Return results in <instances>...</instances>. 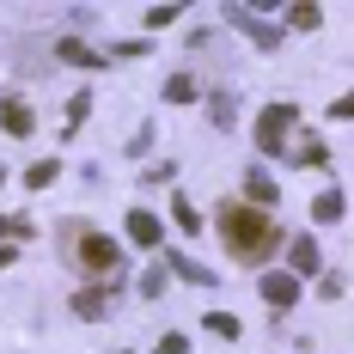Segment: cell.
Instances as JSON below:
<instances>
[{"mask_svg": "<svg viewBox=\"0 0 354 354\" xmlns=\"http://www.w3.org/2000/svg\"><path fill=\"white\" fill-rule=\"evenodd\" d=\"M55 177H62V165H55V159H43V165H31V171H25V183H31V189H43V183H55Z\"/></svg>", "mask_w": 354, "mask_h": 354, "instance_id": "4fadbf2b", "label": "cell"}, {"mask_svg": "<svg viewBox=\"0 0 354 354\" xmlns=\"http://www.w3.org/2000/svg\"><path fill=\"white\" fill-rule=\"evenodd\" d=\"M129 239H135V245H159V239H165V226H159L147 208H135V214H129Z\"/></svg>", "mask_w": 354, "mask_h": 354, "instance_id": "5b68a950", "label": "cell"}, {"mask_svg": "<svg viewBox=\"0 0 354 354\" xmlns=\"http://www.w3.org/2000/svg\"><path fill=\"white\" fill-rule=\"evenodd\" d=\"M171 214H177V226H183V232H202V214L189 208L183 196H177V202H171Z\"/></svg>", "mask_w": 354, "mask_h": 354, "instance_id": "5bb4252c", "label": "cell"}, {"mask_svg": "<svg viewBox=\"0 0 354 354\" xmlns=\"http://www.w3.org/2000/svg\"><path fill=\"white\" fill-rule=\"evenodd\" d=\"M80 263H86L92 275H116V245L98 239V232H86V239H80Z\"/></svg>", "mask_w": 354, "mask_h": 354, "instance_id": "3957f363", "label": "cell"}, {"mask_svg": "<svg viewBox=\"0 0 354 354\" xmlns=\"http://www.w3.org/2000/svg\"><path fill=\"white\" fill-rule=\"evenodd\" d=\"M220 232H226V245H232V257H239V263H263V257L275 250V239H281L263 214L239 208V202H232V208H220Z\"/></svg>", "mask_w": 354, "mask_h": 354, "instance_id": "6da1fadb", "label": "cell"}, {"mask_svg": "<svg viewBox=\"0 0 354 354\" xmlns=\"http://www.w3.org/2000/svg\"><path fill=\"white\" fill-rule=\"evenodd\" d=\"M171 269L183 275V281H196V287H214V275H208V269H202V263H189V257H177V250H171Z\"/></svg>", "mask_w": 354, "mask_h": 354, "instance_id": "30bf717a", "label": "cell"}, {"mask_svg": "<svg viewBox=\"0 0 354 354\" xmlns=\"http://www.w3.org/2000/svg\"><path fill=\"white\" fill-rule=\"evenodd\" d=\"M324 159H330V153H324V141H312V135H306V147H293V165H324Z\"/></svg>", "mask_w": 354, "mask_h": 354, "instance_id": "7c38bea8", "label": "cell"}, {"mask_svg": "<svg viewBox=\"0 0 354 354\" xmlns=\"http://www.w3.org/2000/svg\"><path fill=\"white\" fill-rule=\"evenodd\" d=\"M62 62H86V68H98L104 55H92V49H80V43H62Z\"/></svg>", "mask_w": 354, "mask_h": 354, "instance_id": "e0dca14e", "label": "cell"}, {"mask_svg": "<svg viewBox=\"0 0 354 354\" xmlns=\"http://www.w3.org/2000/svg\"><path fill=\"white\" fill-rule=\"evenodd\" d=\"M0 129H6V135H31V110L6 98V104H0Z\"/></svg>", "mask_w": 354, "mask_h": 354, "instance_id": "8992f818", "label": "cell"}, {"mask_svg": "<svg viewBox=\"0 0 354 354\" xmlns=\"http://www.w3.org/2000/svg\"><path fill=\"white\" fill-rule=\"evenodd\" d=\"M141 293H153V299H159V293H165V269H147V281H141Z\"/></svg>", "mask_w": 354, "mask_h": 354, "instance_id": "ffe728a7", "label": "cell"}, {"mask_svg": "<svg viewBox=\"0 0 354 354\" xmlns=\"http://www.w3.org/2000/svg\"><path fill=\"white\" fill-rule=\"evenodd\" d=\"M214 122H220V129L232 122V92H214Z\"/></svg>", "mask_w": 354, "mask_h": 354, "instance_id": "d6986e66", "label": "cell"}, {"mask_svg": "<svg viewBox=\"0 0 354 354\" xmlns=\"http://www.w3.org/2000/svg\"><path fill=\"white\" fill-rule=\"evenodd\" d=\"M287 257H293V269H299V275H312V269H318V245H312V239H293Z\"/></svg>", "mask_w": 354, "mask_h": 354, "instance_id": "9c48e42d", "label": "cell"}, {"mask_svg": "<svg viewBox=\"0 0 354 354\" xmlns=\"http://www.w3.org/2000/svg\"><path fill=\"white\" fill-rule=\"evenodd\" d=\"M287 19H293V25H299V31H318V19H324V12H318V6H293V12H287Z\"/></svg>", "mask_w": 354, "mask_h": 354, "instance_id": "2e32d148", "label": "cell"}, {"mask_svg": "<svg viewBox=\"0 0 354 354\" xmlns=\"http://www.w3.org/2000/svg\"><path fill=\"white\" fill-rule=\"evenodd\" d=\"M330 116H354V98H336V104H330Z\"/></svg>", "mask_w": 354, "mask_h": 354, "instance_id": "7402d4cb", "label": "cell"}, {"mask_svg": "<svg viewBox=\"0 0 354 354\" xmlns=\"http://www.w3.org/2000/svg\"><path fill=\"white\" fill-rule=\"evenodd\" d=\"M312 220H318V226H330V220H342V196H336V189H324L318 202H312Z\"/></svg>", "mask_w": 354, "mask_h": 354, "instance_id": "52a82bcc", "label": "cell"}, {"mask_svg": "<svg viewBox=\"0 0 354 354\" xmlns=\"http://www.w3.org/2000/svg\"><path fill=\"white\" fill-rule=\"evenodd\" d=\"M159 354H189V342H183V336H165V342H159Z\"/></svg>", "mask_w": 354, "mask_h": 354, "instance_id": "44dd1931", "label": "cell"}, {"mask_svg": "<svg viewBox=\"0 0 354 354\" xmlns=\"http://www.w3.org/2000/svg\"><path fill=\"white\" fill-rule=\"evenodd\" d=\"M263 299H269L275 312H287V306L299 299V281H293V275H263Z\"/></svg>", "mask_w": 354, "mask_h": 354, "instance_id": "277c9868", "label": "cell"}, {"mask_svg": "<svg viewBox=\"0 0 354 354\" xmlns=\"http://www.w3.org/2000/svg\"><path fill=\"white\" fill-rule=\"evenodd\" d=\"M293 116H299L293 104H269L257 116V147H263V153H281V135L293 129Z\"/></svg>", "mask_w": 354, "mask_h": 354, "instance_id": "7a4b0ae2", "label": "cell"}, {"mask_svg": "<svg viewBox=\"0 0 354 354\" xmlns=\"http://www.w3.org/2000/svg\"><path fill=\"white\" fill-rule=\"evenodd\" d=\"M73 312H80V318H104V293H80Z\"/></svg>", "mask_w": 354, "mask_h": 354, "instance_id": "9a60e30c", "label": "cell"}, {"mask_svg": "<svg viewBox=\"0 0 354 354\" xmlns=\"http://www.w3.org/2000/svg\"><path fill=\"white\" fill-rule=\"evenodd\" d=\"M165 98H171V104H189V98H196V80H189V73H171V80H165Z\"/></svg>", "mask_w": 354, "mask_h": 354, "instance_id": "8fae6325", "label": "cell"}, {"mask_svg": "<svg viewBox=\"0 0 354 354\" xmlns=\"http://www.w3.org/2000/svg\"><path fill=\"white\" fill-rule=\"evenodd\" d=\"M245 189H250V202H275V196H281V189H275V177H263V171H257V165H250Z\"/></svg>", "mask_w": 354, "mask_h": 354, "instance_id": "ba28073f", "label": "cell"}, {"mask_svg": "<svg viewBox=\"0 0 354 354\" xmlns=\"http://www.w3.org/2000/svg\"><path fill=\"white\" fill-rule=\"evenodd\" d=\"M208 330H214V336H239V318H232V312H214Z\"/></svg>", "mask_w": 354, "mask_h": 354, "instance_id": "ac0fdd59", "label": "cell"}]
</instances>
